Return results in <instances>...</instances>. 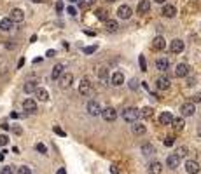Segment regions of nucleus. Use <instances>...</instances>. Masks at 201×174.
Here are the masks:
<instances>
[{"label": "nucleus", "mask_w": 201, "mask_h": 174, "mask_svg": "<svg viewBox=\"0 0 201 174\" xmlns=\"http://www.w3.org/2000/svg\"><path fill=\"white\" fill-rule=\"evenodd\" d=\"M131 14H133L131 7H128V5H121L117 9V16L121 18V19H130V18H131Z\"/></svg>", "instance_id": "obj_13"}, {"label": "nucleus", "mask_w": 201, "mask_h": 174, "mask_svg": "<svg viewBox=\"0 0 201 174\" xmlns=\"http://www.w3.org/2000/svg\"><path fill=\"white\" fill-rule=\"evenodd\" d=\"M0 127H2L4 131H9V129H11V125H9V124H5V122H2V124H0Z\"/></svg>", "instance_id": "obj_47"}, {"label": "nucleus", "mask_w": 201, "mask_h": 174, "mask_svg": "<svg viewBox=\"0 0 201 174\" xmlns=\"http://www.w3.org/2000/svg\"><path fill=\"white\" fill-rule=\"evenodd\" d=\"M84 33H86V35H93V37H95V31H91V30H86Z\"/></svg>", "instance_id": "obj_53"}, {"label": "nucleus", "mask_w": 201, "mask_h": 174, "mask_svg": "<svg viewBox=\"0 0 201 174\" xmlns=\"http://www.w3.org/2000/svg\"><path fill=\"white\" fill-rule=\"evenodd\" d=\"M54 54H56V51H47V52H46V56H47V57H53Z\"/></svg>", "instance_id": "obj_48"}, {"label": "nucleus", "mask_w": 201, "mask_h": 174, "mask_svg": "<svg viewBox=\"0 0 201 174\" xmlns=\"http://www.w3.org/2000/svg\"><path fill=\"white\" fill-rule=\"evenodd\" d=\"M53 131H54L56 134H58V136H63V138H65V136H67V132L63 131L61 127H58V125H54V129H53Z\"/></svg>", "instance_id": "obj_41"}, {"label": "nucleus", "mask_w": 201, "mask_h": 174, "mask_svg": "<svg viewBox=\"0 0 201 174\" xmlns=\"http://www.w3.org/2000/svg\"><path fill=\"white\" fill-rule=\"evenodd\" d=\"M5 150H4V152H2V153H0V162H2V160H4V157H5Z\"/></svg>", "instance_id": "obj_52"}, {"label": "nucleus", "mask_w": 201, "mask_h": 174, "mask_svg": "<svg viewBox=\"0 0 201 174\" xmlns=\"http://www.w3.org/2000/svg\"><path fill=\"white\" fill-rule=\"evenodd\" d=\"M23 64H25V59H23V57H21V59H19V63H18V66H19V68H21V66H23Z\"/></svg>", "instance_id": "obj_54"}, {"label": "nucleus", "mask_w": 201, "mask_h": 174, "mask_svg": "<svg viewBox=\"0 0 201 174\" xmlns=\"http://www.w3.org/2000/svg\"><path fill=\"white\" fill-rule=\"evenodd\" d=\"M56 174H67V171H65V167H61V169H58V172Z\"/></svg>", "instance_id": "obj_51"}, {"label": "nucleus", "mask_w": 201, "mask_h": 174, "mask_svg": "<svg viewBox=\"0 0 201 174\" xmlns=\"http://www.w3.org/2000/svg\"><path fill=\"white\" fill-rule=\"evenodd\" d=\"M121 117H123V120H126V122L135 124V122H137V118H138L140 115H138V110H137V108L128 106V108H124V110L121 111Z\"/></svg>", "instance_id": "obj_1"}, {"label": "nucleus", "mask_w": 201, "mask_h": 174, "mask_svg": "<svg viewBox=\"0 0 201 174\" xmlns=\"http://www.w3.org/2000/svg\"><path fill=\"white\" fill-rule=\"evenodd\" d=\"M199 169L201 167L196 160H187V162H185V171H187V174H198Z\"/></svg>", "instance_id": "obj_12"}, {"label": "nucleus", "mask_w": 201, "mask_h": 174, "mask_svg": "<svg viewBox=\"0 0 201 174\" xmlns=\"http://www.w3.org/2000/svg\"><path fill=\"white\" fill-rule=\"evenodd\" d=\"M32 2H35V4H42V2H46V0H32Z\"/></svg>", "instance_id": "obj_55"}, {"label": "nucleus", "mask_w": 201, "mask_h": 174, "mask_svg": "<svg viewBox=\"0 0 201 174\" xmlns=\"http://www.w3.org/2000/svg\"><path fill=\"white\" fill-rule=\"evenodd\" d=\"M9 19L12 21V23H23V19H25V12H23L21 9H12V11H11V16H9Z\"/></svg>", "instance_id": "obj_9"}, {"label": "nucleus", "mask_w": 201, "mask_h": 174, "mask_svg": "<svg viewBox=\"0 0 201 174\" xmlns=\"http://www.w3.org/2000/svg\"><path fill=\"white\" fill-rule=\"evenodd\" d=\"M149 11H151V2H149V0H140L138 7H137V12L138 14H147Z\"/></svg>", "instance_id": "obj_17"}, {"label": "nucleus", "mask_w": 201, "mask_h": 174, "mask_svg": "<svg viewBox=\"0 0 201 174\" xmlns=\"http://www.w3.org/2000/svg\"><path fill=\"white\" fill-rule=\"evenodd\" d=\"M138 80H137V78H131V80H130V89L131 90H135V89H138Z\"/></svg>", "instance_id": "obj_40"}, {"label": "nucleus", "mask_w": 201, "mask_h": 174, "mask_svg": "<svg viewBox=\"0 0 201 174\" xmlns=\"http://www.w3.org/2000/svg\"><path fill=\"white\" fill-rule=\"evenodd\" d=\"M178 164H180V159H178L175 153H170V155L166 157V166L170 167V169H177Z\"/></svg>", "instance_id": "obj_14"}, {"label": "nucleus", "mask_w": 201, "mask_h": 174, "mask_svg": "<svg viewBox=\"0 0 201 174\" xmlns=\"http://www.w3.org/2000/svg\"><path fill=\"white\" fill-rule=\"evenodd\" d=\"M180 113H182V117H192L196 113V106L191 101H187V103H184L180 106Z\"/></svg>", "instance_id": "obj_3"}, {"label": "nucleus", "mask_w": 201, "mask_h": 174, "mask_svg": "<svg viewBox=\"0 0 201 174\" xmlns=\"http://www.w3.org/2000/svg\"><path fill=\"white\" fill-rule=\"evenodd\" d=\"M12 172H14L12 166H5V167H2V171H0V174H12Z\"/></svg>", "instance_id": "obj_38"}, {"label": "nucleus", "mask_w": 201, "mask_h": 174, "mask_svg": "<svg viewBox=\"0 0 201 174\" xmlns=\"http://www.w3.org/2000/svg\"><path fill=\"white\" fill-rule=\"evenodd\" d=\"M96 0H81V7H84V9H88V7H91L93 4H95Z\"/></svg>", "instance_id": "obj_35"}, {"label": "nucleus", "mask_w": 201, "mask_h": 174, "mask_svg": "<svg viewBox=\"0 0 201 174\" xmlns=\"http://www.w3.org/2000/svg\"><path fill=\"white\" fill-rule=\"evenodd\" d=\"M37 84H39L37 80H28V82L23 85V90H25L26 94H32V92L37 90Z\"/></svg>", "instance_id": "obj_20"}, {"label": "nucleus", "mask_w": 201, "mask_h": 174, "mask_svg": "<svg viewBox=\"0 0 201 174\" xmlns=\"http://www.w3.org/2000/svg\"><path fill=\"white\" fill-rule=\"evenodd\" d=\"M165 145H166V146H173V145H175L173 138H172V136H168V138L165 139Z\"/></svg>", "instance_id": "obj_43"}, {"label": "nucleus", "mask_w": 201, "mask_h": 174, "mask_svg": "<svg viewBox=\"0 0 201 174\" xmlns=\"http://www.w3.org/2000/svg\"><path fill=\"white\" fill-rule=\"evenodd\" d=\"M175 77H187L189 75V66L185 63H178L177 66H175Z\"/></svg>", "instance_id": "obj_11"}, {"label": "nucleus", "mask_w": 201, "mask_h": 174, "mask_svg": "<svg viewBox=\"0 0 201 174\" xmlns=\"http://www.w3.org/2000/svg\"><path fill=\"white\" fill-rule=\"evenodd\" d=\"M138 63H140V70H142V71H147V61H145V56H138Z\"/></svg>", "instance_id": "obj_31"}, {"label": "nucleus", "mask_w": 201, "mask_h": 174, "mask_svg": "<svg viewBox=\"0 0 201 174\" xmlns=\"http://www.w3.org/2000/svg\"><path fill=\"white\" fill-rule=\"evenodd\" d=\"M107 2H110V4H112V2H116V0H107Z\"/></svg>", "instance_id": "obj_57"}, {"label": "nucleus", "mask_w": 201, "mask_h": 174, "mask_svg": "<svg viewBox=\"0 0 201 174\" xmlns=\"http://www.w3.org/2000/svg\"><path fill=\"white\" fill-rule=\"evenodd\" d=\"M70 2H77V0H70Z\"/></svg>", "instance_id": "obj_58"}, {"label": "nucleus", "mask_w": 201, "mask_h": 174, "mask_svg": "<svg viewBox=\"0 0 201 174\" xmlns=\"http://www.w3.org/2000/svg\"><path fill=\"white\" fill-rule=\"evenodd\" d=\"M172 120H173V115L170 111H163L159 115V124L161 125H172Z\"/></svg>", "instance_id": "obj_18"}, {"label": "nucleus", "mask_w": 201, "mask_h": 174, "mask_svg": "<svg viewBox=\"0 0 201 174\" xmlns=\"http://www.w3.org/2000/svg\"><path fill=\"white\" fill-rule=\"evenodd\" d=\"M67 12H68L70 16H75L77 11H75V7H68V9H67Z\"/></svg>", "instance_id": "obj_46"}, {"label": "nucleus", "mask_w": 201, "mask_h": 174, "mask_svg": "<svg viewBox=\"0 0 201 174\" xmlns=\"http://www.w3.org/2000/svg\"><path fill=\"white\" fill-rule=\"evenodd\" d=\"M184 125H185V122H184V118H182V117H177V118L172 120V127H173L177 132L182 131V129H184Z\"/></svg>", "instance_id": "obj_26"}, {"label": "nucleus", "mask_w": 201, "mask_h": 174, "mask_svg": "<svg viewBox=\"0 0 201 174\" xmlns=\"http://www.w3.org/2000/svg\"><path fill=\"white\" fill-rule=\"evenodd\" d=\"M12 131L16 132V134H21V127H12Z\"/></svg>", "instance_id": "obj_50"}, {"label": "nucleus", "mask_w": 201, "mask_h": 174, "mask_svg": "<svg viewBox=\"0 0 201 174\" xmlns=\"http://www.w3.org/2000/svg\"><path fill=\"white\" fill-rule=\"evenodd\" d=\"M121 84H124V75L121 73V71H116L114 75H112V85H121Z\"/></svg>", "instance_id": "obj_27"}, {"label": "nucleus", "mask_w": 201, "mask_h": 174, "mask_svg": "<svg viewBox=\"0 0 201 174\" xmlns=\"http://www.w3.org/2000/svg\"><path fill=\"white\" fill-rule=\"evenodd\" d=\"M191 103L196 104V103H201V92H196L194 96L191 97Z\"/></svg>", "instance_id": "obj_39"}, {"label": "nucleus", "mask_w": 201, "mask_h": 174, "mask_svg": "<svg viewBox=\"0 0 201 174\" xmlns=\"http://www.w3.org/2000/svg\"><path fill=\"white\" fill-rule=\"evenodd\" d=\"M175 155H177L178 159L185 157V155H187V146H178V148H177V152H175Z\"/></svg>", "instance_id": "obj_30"}, {"label": "nucleus", "mask_w": 201, "mask_h": 174, "mask_svg": "<svg viewBox=\"0 0 201 174\" xmlns=\"http://www.w3.org/2000/svg\"><path fill=\"white\" fill-rule=\"evenodd\" d=\"M105 30H107L109 33H116L119 30V23L116 19H107L105 21Z\"/></svg>", "instance_id": "obj_16"}, {"label": "nucleus", "mask_w": 201, "mask_h": 174, "mask_svg": "<svg viewBox=\"0 0 201 174\" xmlns=\"http://www.w3.org/2000/svg\"><path fill=\"white\" fill-rule=\"evenodd\" d=\"M63 70H65L63 64H56L54 68H53V71H51V78H53V80H58V78L63 75Z\"/></svg>", "instance_id": "obj_24"}, {"label": "nucleus", "mask_w": 201, "mask_h": 174, "mask_svg": "<svg viewBox=\"0 0 201 174\" xmlns=\"http://www.w3.org/2000/svg\"><path fill=\"white\" fill-rule=\"evenodd\" d=\"M23 110L26 111V113H37V101L32 99V97H28L23 101Z\"/></svg>", "instance_id": "obj_5"}, {"label": "nucleus", "mask_w": 201, "mask_h": 174, "mask_svg": "<svg viewBox=\"0 0 201 174\" xmlns=\"http://www.w3.org/2000/svg\"><path fill=\"white\" fill-rule=\"evenodd\" d=\"M170 51H172L173 54H180L182 51H184V42H182L180 38L172 40V44H170Z\"/></svg>", "instance_id": "obj_10"}, {"label": "nucleus", "mask_w": 201, "mask_h": 174, "mask_svg": "<svg viewBox=\"0 0 201 174\" xmlns=\"http://www.w3.org/2000/svg\"><path fill=\"white\" fill-rule=\"evenodd\" d=\"M9 143V138H7L5 134H0V146H5Z\"/></svg>", "instance_id": "obj_42"}, {"label": "nucleus", "mask_w": 201, "mask_h": 174, "mask_svg": "<svg viewBox=\"0 0 201 174\" xmlns=\"http://www.w3.org/2000/svg\"><path fill=\"white\" fill-rule=\"evenodd\" d=\"M110 172L112 174H121V171H119L117 166H110Z\"/></svg>", "instance_id": "obj_44"}, {"label": "nucleus", "mask_w": 201, "mask_h": 174, "mask_svg": "<svg viewBox=\"0 0 201 174\" xmlns=\"http://www.w3.org/2000/svg\"><path fill=\"white\" fill-rule=\"evenodd\" d=\"M147 171H149V174H161L163 166H161V162H151Z\"/></svg>", "instance_id": "obj_21"}, {"label": "nucleus", "mask_w": 201, "mask_h": 174, "mask_svg": "<svg viewBox=\"0 0 201 174\" xmlns=\"http://www.w3.org/2000/svg\"><path fill=\"white\" fill-rule=\"evenodd\" d=\"M156 84H158V89H161V90H165V89H168L170 87V78H168L166 75H161V77H158V80H156Z\"/></svg>", "instance_id": "obj_15"}, {"label": "nucleus", "mask_w": 201, "mask_h": 174, "mask_svg": "<svg viewBox=\"0 0 201 174\" xmlns=\"http://www.w3.org/2000/svg\"><path fill=\"white\" fill-rule=\"evenodd\" d=\"M11 117H12V118H19L21 115H19V113H16V111H12V113H11Z\"/></svg>", "instance_id": "obj_49"}, {"label": "nucleus", "mask_w": 201, "mask_h": 174, "mask_svg": "<svg viewBox=\"0 0 201 174\" xmlns=\"http://www.w3.org/2000/svg\"><path fill=\"white\" fill-rule=\"evenodd\" d=\"M168 66H170V61H168L166 57H158L156 59V68L158 70L165 71V70H168Z\"/></svg>", "instance_id": "obj_23"}, {"label": "nucleus", "mask_w": 201, "mask_h": 174, "mask_svg": "<svg viewBox=\"0 0 201 174\" xmlns=\"http://www.w3.org/2000/svg\"><path fill=\"white\" fill-rule=\"evenodd\" d=\"M142 152L145 153V155H152L154 153V146L152 145H144L142 146Z\"/></svg>", "instance_id": "obj_33"}, {"label": "nucleus", "mask_w": 201, "mask_h": 174, "mask_svg": "<svg viewBox=\"0 0 201 174\" xmlns=\"http://www.w3.org/2000/svg\"><path fill=\"white\" fill-rule=\"evenodd\" d=\"M152 47L156 49V51H165V49H166V40H165V37H163V35H158V37H154Z\"/></svg>", "instance_id": "obj_8"}, {"label": "nucleus", "mask_w": 201, "mask_h": 174, "mask_svg": "<svg viewBox=\"0 0 201 174\" xmlns=\"http://www.w3.org/2000/svg\"><path fill=\"white\" fill-rule=\"evenodd\" d=\"M96 18L100 21H107V12H105V9H98L96 11Z\"/></svg>", "instance_id": "obj_32"}, {"label": "nucleus", "mask_w": 201, "mask_h": 174, "mask_svg": "<svg viewBox=\"0 0 201 174\" xmlns=\"http://www.w3.org/2000/svg\"><path fill=\"white\" fill-rule=\"evenodd\" d=\"M163 16H165V18H175V16H177V7L175 5H165L163 7Z\"/></svg>", "instance_id": "obj_19"}, {"label": "nucleus", "mask_w": 201, "mask_h": 174, "mask_svg": "<svg viewBox=\"0 0 201 174\" xmlns=\"http://www.w3.org/2000/svg\"><path fill=\"white\" fill-rule=\"evenodd\" d=\"M58 80H60V87H61V89H68L70 85L74 84V75H72V73H63Z\"/></svg>", "instance_id": "obj_4"}, {"label": "nucleus", "mask_w": 201, "mask_h": 174, "mask_svg": "<svg viewBox=\"0 0 201 174\" xmlns=\"http://www.w3.org/2000/svg\"><path fill=\"white\" fill-rule=\"evenodd\" d=\"M35 150L40 152V153H47V148H46V145H42V143H37V145H35Z\"/></svg>", "instance_id": "obj_37"}, {"label": "nucleus", "mask_w": 201, "mask_h": 174, "mask_svg": "<svg viewBox=\"0 0 201 174\" xmlns=\"http://www.w3.org/2000/svg\"><path fill=\"white\" fill-rule=\"evenodd\" d=\"M56 11H58V12H61V11H63V2H61V0H60V2H56Z\"/></svg>", "instance_id": "obj_45"}, {"label": "nucleus", "mask_w": 201, "mask_h": 174, "mask_svg": "<svg viewBox=\"0 0 201 174\" xmlns=\"http://www.w3.org/2000/svg\"><path fill=\"white\" fill-rule=\"evenodd\" d=\"M35 96H37V99H39V101H47V99H49V92L46 89H42V87H37V90H35Z\"/></svg>", "instance_id": "obj_25"}, {"label": "nucleus", "mask_w": 201, "mask_h": 174, "mask_svg": "<svg viewBox=\"0 0 201 174\" xmlns=\"http://www.w3.org/2000/svg\"><path fill=\"white\" fill-rule=\"evenodd\" d=\"M152 108H151V106H145V108H142V111H140V113H138V115H140V117H142V118H151V117H152Z\"/></svg>", "instance_id": "obj_29"}, {"label": "nucleus", "mask_w": 201, "mask_h": 174, "mask_svg": "<svg viewBox=\"0 0 201 174\" xmlns=\"http://www.w3.org/2000/svg\"><path fill=\"white\" fill-rule=\"evenodd\" d=\"M86 108H88V113H89V115H93V117H96V115H100V113H102V108H100L98 101H93V99H91V101H88V106H86Z\"/></svg>", "instance_id": "obj_7"}, {"label": "nucleus", "mask_w": 201, "mask_h": 174, "mask_svg": "<svg viewBox=\"0 0 201 174\" xmlns=\"http://www.w3.org/2000/svg\"><path fill=\"white\" fill-rule=\"evenodd\" d=\"M154 2H158V4H165V0H154Z\"/></svg>", "instance_id": "obj_56"}, {"label": "nucleus", "mask_w": 201, "mask_h": 174, "mask_svg": "<svg viewBox=\"0 0 201 174\" xmlns=\"http://www.w3.org/2000/svg\"><path fill=\"white\" fill-rule=\"evenodd\" d=\"M100 115H102V118H103L105 122H114L117 118V111H116V108H112V106H107V108L102 110Z\"/></svg>", "instance_id": "obj_2"}, {"label": "nucleus", "mask_w": 201, "mask_h": 174, "mask_svg": "<svg viewBox=\"0 0 201 174\" xmlns=\"http://www.w3.org/2000/svg\"><path fill=\"white\" fill-rule=\"evenodd\" d=\"M98 45H88V47H84V52L86 54H93V52H96Z\"/></svg>", "instance_id": "obj_36"}, {"label": "nucleus", "mask_w": 201, "mask_h": 174, "mask_svg": "<svg viewBox=\"0 0 201 174\" xmlns=\"http://www.w3.org/2000/svg\"><path fill=\"white\" fill-rule=\"evenodd\" d=\"M12 28H14V23L9 19V18H4V19L0 21V30H2V31H11Z\"/></svg>", "instance_id": "obj_22"}, {"label": "nucleus", "mask_w": 201, "mask_h": 174, "mask_svg": "<svg viewBox=\"0 0 201 174\" xmlns=\"http://www.w3.org/2000/svg\"><path fill=\"white\" fill-rule=\"evenodd\" d=\"M131 132L135 134V136H142V134H145V125L142 124H135L131 127Z\"/></svg>", "instance_id": "obj_28"}, {"label": "nucleus", "mask_w": 201, "mask_h": 174, "mask_svg": "<svg viewBox=\"0 0 201 174\" xmlns=\"http://www.w3.org/2000/svg\"><path fill=\"white\" fill-rule=\"evenodd\" d=\"M79 94H82V96H91V94H93V85H91L88 80H82V82L79 84Z\"/></svg>", "instance_id": "obj_6"}, {"label": "nucleus", "mask_w": 201, "mask_h": 174, "mask_svg": "<svg viewBox=\"0 0 201 174\" xmlns=\"http://www.w3.org/2000/svg\"><path fill=\"white\" fill-rule=\"evenodd\" d=\"M18 174H32V169L26 166H21V167H18Z\"/></svg>", "instance_id": "obj_34"}]
</instances>
